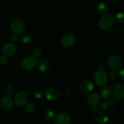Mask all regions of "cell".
Wrapping results in <instances>:
<instances>
[{
    "instance_id": "1",
    "label": "cell",
    "mask_w": 124,
    "mask_h": 124,
    "mask_svg": "<svg viewBox=\"0 0 124 124\" xmlns=\"http://www.w3.org/2000/svg\"><path fill=\"white\" fill-rule=\"evenodd\" d=\"M115 25V19L109 14L103 15L98 22V27L99 29L104 31L111 29Z\"/></svg>"
},
{
    "instance_id": "2",
    "label": "cell",
    "mask_w": 124,
    "mask_h": 124,
    "mask_svg": "<svg viewBox=\"0 0 124 124\" xmlns=\"http://www.w3.org/2000/svg\"><path fill=\"white\" fill-rule=\"evenodd\" d=\"M108 66L113 70H118L122 67V62L119 56L116 54H111L109 56L107 59Z\"/></svg>"
},
{
    "instance_id": "3",
    "label": "cell",
    "mask_w": 124,
    "mask_h": 124,
    "mask_svg": "<svg viewBox=\"0 0 124 124\" xmlns=\"http://www.w3.org/2000/svg\"><path fill=\"white\" fill-rule=\"evenodd\" d=\"M11 30L16 35H21L24 31L25 25L24 23L19 19H15L13 20L10 24Z\"/></svg>"
},
{
    "instance_id": "4",
    "label": "cell",
    "mask_w": 124,
    "mask_h": 124,
    "mask_svg": "<svg viewBox=\"0 0 124 124\" xmlns=\"http://www.w3.org/2000/svg\"><path fill=\"white\" fill-rule=\"evenodd\" d=\"M94 81L97 85L104 86L108 81V77L103 70H99L94 75Z\"/></svg>"
},
{
    "instance_id": "5",
    "label": "cell",
    "mask_w": 124,
    "mask_h": 124,
    "mask_svg": "<svg viewBox=\"0 0 124 124\" xmlns=\"http://www.w3.org/2000/svg\"><path fill=\"white\" fill-rule=\"evenodd\" d=\"M22 67L25 70H30L35 69L37 65L36 59L33 56H28L24 58L21 63Z\"/></svg>"
},
{
    "instance_id": "6",
    "label": "cell",
    "mask_w": 124,
    "mask_h": 124,
    "mask_svg": "<svg viewBox=\"0 0 124 124\" xmlns=\"http://www.w3.org/2000/svg\"><path fill=\"white\" fill-rule=\"evenodd\" d=\"M28 97L26 93L23 91H20L16 94L15 97L14 102L18 107H23L25 105L27 101Z\"/></svg>"
},
{
    "instance_id": "7",
    "label": "cell",
    "mask_w": 124,
    "mask_h": 124,
    "mask_svg": "<svg viewBox=\"0 0 124 124\" xmlns=\"http://www.w3.org/2000/svg\"><path fill=\"white\" fill-rule=\"evenodd\" d=\"M1 105L5 110H11L14 107V101L9 96H5L1 98Z\"/></svg>"
},
{
    "instance_id": "8",
    "label": "cell",
    "mask_w": 124,
    "mask_h": 124,
    "mask_svg": "<svg viewBox=\"0 0 124 124\" xmlns=\"http://www.w3.org/2000/svg\"><path fill=\"white\" fill-rule=\"evenodd\" d=\"M62 44L66 48L72 47L75 42V37L73 34L67 33L64 35L61 40Z\"/></svg>"
},
{
    "instance_id": "9",
    "label": "cell",
    "mask_w": 124,
    "mask_h": 124,
    "mask_svg": "<svg viewBox=\"0 0 124 124\" xmlns=\"http://www.w3.org/2000/svg\"><path fill=\"white\" fill-rule=\"evenodd\" d=\"M55 124H70L71 117L68 114L65 113H61L58 114L54 119Z\"/></svg>"
},
{
    "instance_id": "10",
    "label": "cell",
    "mask_w": 124,
    "mask_h": 124,
    "mask_svg": "<svg viewBox=\"0 0 124 124\" xmlns=\"http://www.w3.org/2000/svg\"><path fill=\"white\" fill-rule=\"evenodd\" d=\"M114 97L116 99L122 100L124 98V85L122 84H117L114 87L113 91Z\"/></svg>"
},
{
    "instance_id": "11",
    "label": "cell",
    "mask_w": 124,
    "mask_h": 124,
    "mask_svg": "<svg viewBox=\"0 0 124 124\" xmlns=\"http://www.w3.org/2000/svg\"><path fill=\"white\" fill-rule=\"evenodd\" d=\"M44 96L46 99L51 102L56 101L59 98V93L53 88H47L44 92Z\"/></svg>"
},
{
    "instance_id": "12",
    "label": "cell",
    "mask_w": 124,
    "mask_h": 124,
    "mask_svg": "<svg viewBox=\"0 0 124 124\" xmlns=\"http://www.w3.org/2000/svg\"><path fill=\"white\" fill-rule=\"evenodd\" d=\"M2 53L6 56H10L15 54L16 52V47L13 44L7 43L2 47Z\"/></svg>"
},
{
    "instance_id": "13",
    "label": "cell",
    "mask_w": 124,
    "mask_h": 124,
    "mask_svg": "<svg viewBox=\"0 0 124 124\" xmlns=\"http://www.w3.org/2000/svg\"><path fill=\"white\" fill-rule=\"evenodd\" d=\"M100 101L99 95L96 93H92L88 96L87 98V103L91 107H96Z\"/></svg>"
},
{
    "instance_id": "14",
    "label": "cell",
    "mask_w": 124,
    "mask_h": 124,
    "mask_svg": "<svg viewBox=\"0 0 124 124\" xmlns=\"http://www.w3.org/2000/svg\"><path fill=\"white\" fill-rule=\"evenodd\" d=\"M80 89L83 93H88L94 89V84L90 81H84L81 83Z\"/></svg>"
},
{
    "instance_id": "15",
    "label": "cell",
    "mask_w": 124,
    "mask_h": 124,
    "mask_svg": "<svg viewBox=\"0 0 124 124\" xmlns=\"http://www.w3.org/2000/svg\"><path fill=\"white\" fill-rule=\"evenodd\" d=\"M50 62L47 59H42L38 64V69L41 73L47 72L50 69Z\"/></svg>"
},
{
    "instance_id": "16",
    "label": "cell",
    "mask_w": 124,
    "mask_h": 124,
    "mask_svg": "<svg viewBox=\"0 0 124 124\" xmlns=\"http://www.w3.org/2000/svg\"><path fill=\"white\" fill-rule=\"evenodd\" d=\"M112 95V90L109 87H103L101 89L100 96L104 101L108 99Z\"/></svg>"
},
{
    "instance_id": "17",
    "label": "cell",
    "mask_w": 124,
    "mask_h": 124,
    "mask_svg": "<svg viewBox=\"0 0 124 124\" xmlns=\"http://www.w3.org/2000/svg\"><path fill=\"white\" fill-rule=\"evenodd\" d=\"M95 10L99 14H105L108 10V7L106 4L99 2L96 5Z\"/></svg>"
},
{
    "instance_id": "18",
    "label": "cell",
    "mask_w": 124,
    "mask_h": 124,
    "mask_svg": "<svg viewBox=\"0 0 124 124\" xmlns=\"http://www.w3.org/2000/svg\"><path fill=\"white\" fill-rule=\"evenodd\" d=\"M96 120L99 124H105L108 121L109 116L107 113L102 111L99 113V115L97 116Z\"/></svg>"
},
{
    "instance_id": "19",
    "label": "cell",
    "mask_w": 124,
    "mask_h": 124,
    "mask_svg": "<svg viewBox=\"0 0 124 124\" xmlns=\"http://www.w3.org/2000/svg\"><path fill=\"white\" fill-rule=\"evenodd\" d=\"M21 40L23 43L25 44H29L33 42L34 38L31 34L24 33L21 37Z\"/></svg>"
},
{
    "instance_id": "20",
    "label": "cell",
    "mask_w": 124,
    "mask_h": 124,
    "mask_svg": "<svg viewBox=\"0 0 124 124\" xmlns=\"http://www.w3.org/2000/svg\"><path fill=\"white\" fill-rule=\"evenodd\" d=\"M44 117L48 121H52L54 118V113L50 109L46 110L44 112Z\"/></svg>"
},
{
    "instance_id": "21",
    "label": "cell",
    "mask_w": 124,
    "mask_h": 124,
    "mask_svg": "<svg viewBox=\"0 0 124 124\" xmlns=\"http://www.w3.org/2000/svg\"><path fill=\"white\" fill-rule=\"evenodd\" d=\"M24 110L27 113H32L35 111V107L33 104L31 103H27V104H25V106H24Z\"/></svg>"
},
{
    "instance_id": "22",
    "label": "cell",
    "mask_w": 124,
    "mask_h": 124,
    "mask_svg": "<svg viewBox=\"0 0 124 124\" xmlns=\"http://www.w3.org/2000/svg\"><path fill=\"white\" fill-rule=\"evenodd\" d=\"M14 88L12 85H7V87L5 88V93H6L7 96H11L12 94H13L14 93Z\"/></svg>"
},
{
    "instance_id": "23",
    "label": "cell",
    "mask_w": 124,
    "mask_h": 124,
    "mask_svg": "<svg viewBox=\"0 0 124 124\" xmlns=\"http://www.w3.org/2000/svg\"><path fill=\"white\" fill-rule=\"evenodd\" d=\"M99 107L101 111H105V110H106L108 108L107 102L104 100L102 101H101L100 103H99Z\"/></svg>"
},
{
    "instance_id": "24",
    "label": "cell",
    "mask_w": 124,
    "mask_h": 124,
    "mask_svg": "<svg viewBox=\"0 0 124 124\" xmlns=\"http://www.w3.org/2000/svg\"><path fill=\"white\" fill-rule=\"evenodd\" d=\"M41 50L38 48H36L33 50L32 52V55L33 58H35V59L39 58V57L41 56Z\"/></svg>"
},
{
    "instance_id": "25",
    "label": "cell",
    "mask_w": 124,
    "mask_h": 124,
    "mask_svg": "<svg viewBox=\"0 0 124 124\" xmlns=\"http://www.w3.org/2000/svg\"><path fill=\"white\" fill-rule=\"evenodd\" d=\"M116 19L118 23H123L124 22V13L122 12L118 13L116 16Z\"/></svg>"
},
{
    "instance_id": "26",
    "label": "cell",
    "mask_w": 124,
    "mask_h": 124,
    "mask_svg": "<svg viewBox=\"0 0 124 124\" xmlns=\"http://www.w3.org/2000/svg\"><path fill=\"white\" fill-rule=\"evenodd\" d=\"M108 101L107 102L108 106L110 107H114L115 106H116V104H117V101H116V99L115 98H110L108 99Z\"/></svg>"
},
{
    "instance_id": "27",
    "label": "cell",
    "mask_w": 124,
    "mask_h": 124,
    "mask_svg": "<svg viewBox=\"0 0 124 124\" xmlns=\"http://www.w3.org/2000/svg\"><path fill=\"white\" fill-rule=\"evenodd\" d=\"M34 96H35V98H36V99H40L43 96V93H42L41 90H36L34 92Z\"/></svg>"
},
{
    "instance_id": "28",
    "label": "cell",
    "mask_w": 124,
    "mask_h": 124,
    "mask_svg": "<svg viewBox=\"0 0 124 124\" xmlns=\"http://www.w3.org/2000/svg\"><path fill=\"white\" fill-rule=\"evenodd\" d=\"M7 62V58L4 54L0 55V65H4Z\"/></svg>"
},
{
    "instance_id": "29",
    "label": "cell",
    "mask_w": 124,
    "mask_h": 124,
    "mask_svg": "<svg viewBox=\"0 0 124 124\" xmlns=\"http://www.w3.org/2000/svg\"><path fill=\"white\" fill-rule=\"evenodd\" d=\"M117 75H118L117 73L115 70H113V71H110V74H109V77L111 79L115 80L117 78Z\"/></svg>"
},
{
    "instance_id": "30",
    "label": "cell",
    "mask_w": 124,
    "mask_h": 124,
    "mask_svg": "<svg viewBox=\"0 0 124 124\" xmlns=\"http://www.w3.org/2000/svg\"><path fill=\"white\" fill-rule=\"evenodd\" d=\"M17 38H17V36L16 35H15V34H12V35L10 36V40L11 42H16L17 40Z\"/></svg>"
},
{
    "instance_id": "31",
    "label": "cell",
    "mask_w": 124,
    "mask_h": 124,
    "mask_svg": "<svg viewBox=\"0 0 124 124\" xmlns=\"http://www.w3.org/2000/svg\"><path fill=\"white\" fill-rule=\"evenodd\" d=\"M119 76L122 80H124V70L123 69H121L119 73Z\"/></svg>"
},
{
    "instance_id": "32",
    "label": "cell",
    "mask_w": 124,
    "mask_h": 124,
    "mask_svg": "<svg viewBox=\"0 0 124 124\" xmlns=\"http://www.w3.org/2000/svg\"><path fill=\"white\" fill-rule=\"evenodd\" d=\"M92 112H93L94 114L96 113H98V108H97L96 107H92Z\"/></svg>"
}]
</instances>
